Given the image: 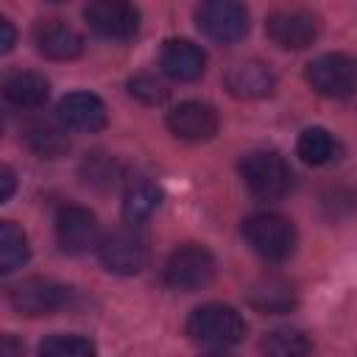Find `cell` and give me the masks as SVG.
I'll return each instance as SVG.
<instances>
[{"mask_svg": "<svg viewBox=\"0 0 357 357\" xmlns=\"http://www.w3.org/2000/svg\"><path fill=\"white\" fill-rule=\"evenodd\" d=\"M245 187L262 201H279L293 187V170L279 151H251L240 162Z\"/></svg>", "mask_w": 357, "mask_h": 357, "instance_id": "obj_1", "label": "cell"}, {"mask_svg": "<svg viewBox=\"0 0 357 357\" xmlns=\"http://www.w3.org/2000/svg\"><path fill=\"white\" fill-rule=\"evenodd\" d=\"M243 237L254 254L268 262H282L296 251V229L276 212H257L243 220Z\"/></svg>", "mask_w": 357, "mask_h": 357, "instance_id": "obj_2", "label": "cell"}, {"mask_svg": "<svg viewBox=\"0 0 357 357\" xmlns=\"http://www.w3.org/2000/svg\"><path fill=\"white\" fill-rule=\"evenodd\" d=\"M187 335L206 346H234L245 335V321L229 304H204L190 312Z\"/></svg>", "mask_w": 357, "mask_h": 357, "instance_id": "obj_3", "label": "cell"}, {"mask_svg": "<svg viewBox=\"0 0 357 357\" xmlns=\"http://www.w3.org/2000/svg\"><path fill=\"white\" fill-rule=\"evenodd\" d=\"M98 254H100V262L106 265V271L120 273V276L139 273L151 259L148 237L139 231V226H120V229L109 231L100 240Z\"/></svg>", "mask_w": 357, "mask_h": 357, "instance_id": "obj_4", "label": "cell"}, {"mask_svg": "<svg viewBox=\"0 0 357 357\" xmlns=\"http://www.w3.org/2000/svg\"><path fill=\"white\" fill-rule=\"evenodd\" d=\"M162 276H165V284L173 290H181V293L201 290L215 276V257L204 245H195V243L178 245L167 257Z\"/></svg>", "mask_w": 357, "mask_h": 357, "instance_id": "obj_5", "label": "cell"}, {"mask_svg": "<svg viewBox=\"0 0 357 357\" xmlns=\"http://www.w3.org/2000/svg\"><path fill=\"white\" fill-rule=\"evenodd\" d=\"M304 78L318 95L343 100L354 92L357 67H354V59L346 53H324L307 64Z\"/></svg>", "mask_w": 357, "mask_h": 357, "instance_id": "obj_6", "label": "cell"}, {"mask_svg": "<svg viewBox=\"0 0 357 357\" xmlns=\"http://www.w3.org/2000/svg\"><path fill=\"white\" fill-rule=\"evenodd\" d=\"M198 31L218 45H231L248 31V11L234 0H209L195 11Z\"/></svg>", "mask_w": 357, "mask_h": 357, "instance_id": "obj_7", "label": "cell"}, {"mask_svg": "<svg viewBox=\"0 0 357 357\" xmlns=\"http://www.w3.org/2000/svg\"><path fill=\"white\" fill-rule=\"evenodd\" d=\"M70 304V287L53 279H25L11 290V307L20 315H53L59 310H64Z\"/></svg>", "mask_w": 357, "mask_h": 357, "instance_id": "obj_8", "label": "cell"}, {"mask_svg": "<svg viewBox=\"0 0 357 357\" xmlns=\"http://www.w3.org/2000/svg\"><path fill=\"white\" fill-rule=\"evenodd\" d=\"M318 17L304 8H282L265 20V33L284 50H304L318 39Z\"/></svg>", "mask_w": 357, "mask_h": 357, "instance_id": "obj_9", "label": "cell"}, {"mask_svg": "<svg viewBox=\"0 0 357 357\" xmlns=\"http://www.w3.org/2000/svg\"><path fill=\"white\" fill-rule=\"evenodd\" d=\"M84 20L103 39H131L139 28V8L120 0H98L84 8Z\"/></svg>", "mask_w": 357, "mask_h": 357, "instance_id": "obj_10", "label": "cell"}, {"mask_svg": "<svg viewBox=\"0 0 357 357\" xmlns=\"http://www.w3.org/2000/svg\"><path fill=\"white\" fill-rule=\"evenodd\" d=\"M167 128L173 137L184 139V142H206L218 134L220 117H218L215 106H209L204 100H184L167 112Z\"/></svg>", "mask_w": 357, "mask_h": 357, "instance_id": "obj_11", "label": "cell"}, {"mask_svg": "<svg viewBox=\"0 0 357 357\" xmlns=\"http://www.w3.org/2000/svg\"><path fill=\"white\" fill-rule=\"evenodd\" d=\"M56 240L64 254H86L98 243V220L84 206H64L56 218Z\"/></svg>", "mask_w": 357, "mask_h": 357, "instance_id": "obj_12", "label": "cell"}, {"mask_svg": "<svg viewBox=\"0 0 357 357\" xmlns=\"http://www.w3.org/2000/svg\"><path fill=\"white\" fill-rule=\"evenodd\" d=\"M33 45L45 59L70 61L84 53V39L64 20H42L33 25Z\"/></svg>", "mask_w": 357, "mask_h": 357, "instance_id": "obj_13", "label": "cell"}, {"mask_svg": "<svg viewBox=\"0 0 357 357\" xmlns=\"http://www.w3.org/2000/svg\"><path fill=\"white\" fill-rule=\"evenodd\" d=\"M59 120L70 131L95 134L106 126V106L92 92H70L59 100Z\"/></svg>", "mask_w": 357, "mask_h": 357, "instance_id": "obj_14", "label": "cell"}, {"mask_svg": "<svg viewBox=\"0 0 357 357\" xmlns=\"http://www.w3.org/2000/svg\"><path fill=\"white\" fill-rule=\"evenodd\" d=\"M162 73L173 81H195L206 70L204 50L190 39H167L159 56Z\"/></svg>", "mask_w": 357, "mask_h": 357, "instance_id": "obj_15", "label": "cell"}, {"mask_svg": "<svg viewBox=\"0 0 357 357\" xmlns=\"http://www.w3.org/2000/svg\"><path fill=\"white\" fill-rule=\"evenodd\" d=\"M276 86V75L262 61H237L226 73V89L240 100H259L268 98Z\"/></svg>", "mask_w": 357, "mask_h": 357, "instance_id": "obj_16", "label": "cell"}, {"mask_svg": "<svg viewBox=\"0 0 357 357\" xmlns=\"http://www.w3.org/2000/svg\"><path fill=\"white\" fill-rule=\"evenodd\" d=\"M50 84L45 75L31 70H11L0 78V98L17 109H36L47 100Z\"/></svg>", "mask_w": 357, "mask_h": 357, "instance_id": "obj_17", "label": "cell"}, {"mask_svg": "<svg viewBox=\"0 0 357 357\" xmlns=\"http://www.w3.org/2000/svg\"><path fill=\"white\" fill-rule=\"evenodd\" d=\"M248 304L259 312H290L296 307V290L279 276H262L248 287Z\"/></svg>", "mask_w": 357, "mask_h": 357, "instance_id": "obj_18", "label": "cell"}, {"mask_svg": "<svg viewBox=\"0 0 357 357\" xmlns=\"http://www.w3.org/2000/svg\"><path fill=\"white\" fill-rule=\"evenodd\" d=\"M259 349L265 357H310V337L296 326H276L262 335Z\"/></svg>", "mask_w": 357, "mask_h": 357, "instance_id": "obj_19", "label": "cell"}, {"mask_svg": "<svg viewBox=\"0 0 357 357\" xmlns=\"http://www.w3.org/2000/svg\"><path fill=\"white\" fill-rule=\"evenodd\" d=\"M28 254L31 245L25 231L11 220H0V273H11L22 268L28 262Z\"/></svg>", "mask_w": 357, "mask_h": 357, "instance_id": "obj_20", "label": "cell"}, {"mask_svg": "<svg viewBox=\"0 0 357 357\" xmlns=\"http://www.w3.org/2000/svg\"><path fill=\"white\" fill-rule=\"evenodd\" d=\"M296 151H298V156L307 165H315L318 167V165H326V162H332L337 156V139L326 128L312 126V128H304L301 131V137L296 142Z\"/></svg>", "mask_w": 357, "mask_h": 357, "instance_id": "obj_21", "label": "cell"}, {"mask_svg": "<svg viewBox=\"0 0 357 357\" xmlns=\"http://www.w3.org/2000/svg\"><path fill=\"white\" fill-rule=\"evenodd\" d=\"M162 201V192L156 184L151 181H139L134 184L128 192H126V201H123V218L128 226H137L142 220H148L153 215V209L159 206Z\"/></svg>", "mask_w": 357, "mask_h": 357, "instance_id": "obj_22", "label": "cell"}, {"mask_svg": "<svg viewBox=\"0 0 357 357\" xmlns=\"http://www.w3.org/2000/svg\"><path fill=\"white\" fill-rule=\"evenodd\" d=\"M28 145H31L33 153H39V156H45V159H56V156L67 153V148H70L64 131L56 128V126H50V123H36V126H31V128H28Z\"/></svg>", "mask_w": 357, "mask_h": 357, "instance_id": "obj_23", "label": "cell"}, {"mask_svg": "<svg viewBox=\"0 0 357 357\" xmlns=\"http://www.w3.org/2000/svg\"><path fill=\"white\" fill-rule=\"evenodd\" d=\"M39 357H95V343L81 335H50L39 343Z\"/></svg>", "mask_w": 357, "mask_h": 357, "instance_id": "obj_24", "label": "cell"}, {"mask_svg": "<svg viewBox=\"0 0 357 357\" xmlns=\"http://www.w3.org/2000/svg\"><path fill=\"white\" fill-rule=\"evenodd\" d=\"M84 178L89 184H98V187H114L120 170H117V162L106 153H92L86 162H84Z\"/></svg>", "mask_w": 357, "mask_h": 357, "instance_id": "obj_25", "label": "cell"}, {"mask_svg": "<svg viewBox=\"0 0 357 357\" xmlns=\"http://www.w3.org/2000/svg\"><path fill=\"white\" fill-rule=\"evenodd\" d=\"M128 92H131L137 100H142V103H162V100L167 98L165 84H162L156 75H148V73L134 75V78L128 81Z\"/></svg>", "mask_w": 357, "mask_h": 357, "instance_id": "obj_26", "label": "cell"}, {"mask_svg": "<svg viewBox=\"0 0 357 357\" xmlns=\"http://www.w3.org/2000/svg\"><path fill=\"white\" fill-rule=\"evenodd\" d=\"M14 45H17V28H14V22L8 17L0 14V56L8 53Z\"/></svg>", "mask_w": 357, "mask_h": 357, "instance_id": "obj_27", "label": "cell"}, {"mask_svg": "<svg viewBox=\"0 0 357 357\" xmlns=\"http://www.w3.org/2000/svg\"><path fill=\"white\" fill-rule=\"evenodd\" d=\"M17 190V176L8 165H0V204H6Z\"/></svg>", "mask_w": 357, "mask_h": 357, "instance_id": "obj_28", "label": "cell"}, {"mask_svg": "<svg viewBox=\"0 0 357 357\" xmlns=\"http://www.w3.org/2000/svg\"><path fill=\"white\" fill-rule=\"evenodd\" d=\"M0 357H25V346L17 335H0Z\"/></svg>", "mask_w": 357, "mask_h": 357, "instance_id": "obj_29", "label": "cell"}, {"mask_svg": "<svg viewBox=\"0 0 357 357\" xmlns=\"http://www.w3.org/2000/svg\"><path fill=\"white\" fill-rule=\"evenodd\" d=\"M204 357H231V354H218V351H215V354H204Z\"/></svg>", "mask_w": 357, "mask_h": 357, "instance_id": "obj_30", "label": "cell"}]
</instances>
